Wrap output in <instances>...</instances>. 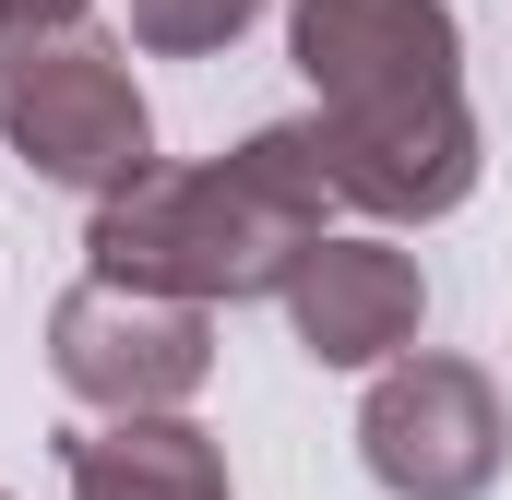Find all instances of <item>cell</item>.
<instances>
[{"label":"cell","mask_w":512,"mask_h":500,"mask_svg":"<svg viewBox=\"0 0 512 500\" xmlns=\"http://www.w3.org/2000/svg\"><path fill=\"white\" fill-rule=\"evenodd\" d=\"M286 48L322 96V179L334 203L429 227L477 191V108H465V24L453 0H286Z\"/></svg>","instance_id":"cell-1"},{"label":"cell","mask_w":512,"mask_h":500,"mask_svg":"<svg viewBox=\"0 0 512 500\" xmlns=\"http://www.w3.org/2000/svg\"><path fill=\"white\" fill-rule=\"evenodd\" d=\"M322 215H334L322 143H310V120H274L251 143H227L215 167H155L120 203H96L84 262H96V286H143V298H179V310L286 298V274L334 239Z\"/></svg>","instance_id":"cell-2"},{"label":"cell","mask_w":512,"mask_h":500,"mask_svg":"<svg viewBox=\"0 0 512 500\" xmlns=\"http://www.w3.org/2000/svg\"><path fill=\"white\" fill-rule=\"evenodd\" d=\"M0 143L84 203L155 179V108L131 84V48L96 24H0Z\"/></svg>","instance_id":"cell-3"},{"label":"cell","mask_w":512,"mask_h":500,"mask_svg":"<svg viewBox=\"0 0 512 500\" xmlns=\"http://www.w3.org/2000/svg\"><path fill=\"white\" fill-rule=\"evenodd\" d=\"M48 370L96 417H179L203 393V370H215V322L179 310V298H143V286H96L84 274L48 310Z\"/></svg>","instance_id":"cell-4"},{"label":"cell","mask_w":512,"mask_h":500,"mask_svg":"<svg viewBox=\"0 0 512 500\" xmlns=\"http://www.w3.org/2000/svg\"><path fill=\"white\" fill-rule=\"evenodd\" d=\"M501 441V381L477 358H393L358 405V465L393 500H489Z\"/></svg>","instance_id":"cell-5"},{"label":"cell","mask_w":512,"mask_h":500,"mask_svg":"<svg viewBox=\"0 0 512 500\" xmlns=\"http://www.w3.org/2000/svg\"><path fill=\"white\" fill-rule=\"evenodd\" d=\"M417 322H429V274H417V250H393V239H322L286 274V334L322 370L382 381L393 358H417Z\"/></svg>","instance_id":"cell-6"},{"label":"cell","mask_w":512,"mask_h":500,"mask_svg":"<svg viewBox=\"0 0 512 500\" xmlns=\"http://www.w3.org/2000/svg\"><path fill=\"white\" fill-rule=\"evenodd\" d=\"M72 500H227V453L191 417H108L60 441Z\"/></svg>","instance_id":"cell-7"},{"label":"cell","mask_w":512,"mask_h":500,"mask_svg":"<svg viewBox=\"0 0 512 500\" xmlns=\"http://www.w3.org/2000/svg\"><path fill=\"white\" fill-rule=\"evenodd\" d=\"M251 12H262V0H131V48H155V60H203V48H227Z\"/></svg>","instance_id":"cell-8"},{"label":"cell","mask_w":512,"mask_h":500,"mask_svg":"<svg viewBox=\"0 0 512 500\" xmlns=\"http://www.w3.org/2000/svg\"><path fill=\"white\" fill-rule=\"evenodd\" d=\"M0 24H84V0H0Z\"/></svg>","instance_id":"cell-9"},{"label":"cell","mask_w":512,"mask_h":500,"mask_svg":"<svg viewBox=\"0 0 512 500\" xmlns=\"http://www.w3.org/2000/svg\"><path fill=\"white\" fill-rule=\"evenodd\" d=\"M0 500H12V489H0Z\"/></svg>","instance_id":"cell-10"}]
</instances>
